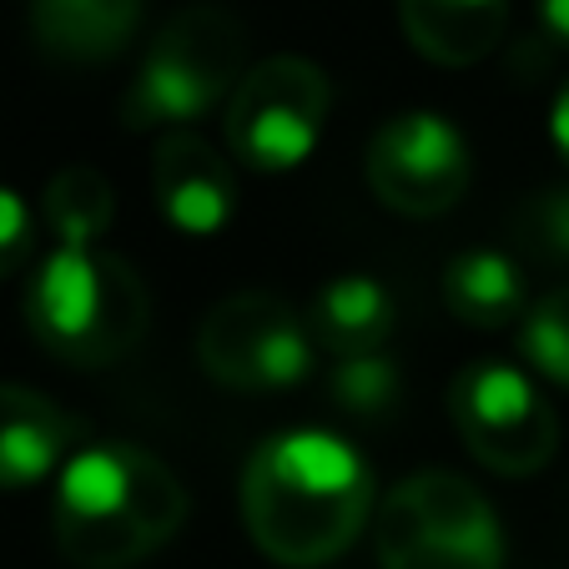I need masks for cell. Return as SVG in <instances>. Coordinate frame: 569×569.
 Listing matches in <instances>:
<instances>
[{"label": "cell", "instance_id": "6da1fadb", "mask_svg": "<svg viewBox=\"0 0 569 569\" xmlns=\"http://www.w3.org/2000/svg\"><path fill=\"white\" fill-rule=\"evenodd\" d=\"M373 509V473L353 443L322 429L272 433L242 469V519L272 565L318 569L348 555Z\"/></svg>", "mask_w": 569, "mask_h": 569}, {"label": "cell", "instance_id": "7a4b0ae2", "mask_svg": "<svg viewBox=\"0 0 569 569\" xmlns=\"http://www.w3.org/2000/svg\"><path fill=\"white\" fill-rule=\"evenodd\" d=\"M187 519V489L137 443L76 449L56 483V549L76 569H131Z\"/></svg>", "mask_w": 569, "mask_h": 569}, {"label": "cell", "instance_id": "3957f363", "mask_svg": "<svg viewBox=\"0 0 569 569\" xmlns=\"http://www.w3.org/2000/svg\"><path fill=\"white\" fill-rule=\"evenodd\" d=\"M151 318L147 282L107 248H56L26 288V328L51 358L107 368L141 343Z\"/></svg>", "mask_w": 569, "mask_h": 569}, {"label": "cell", "instance_id": "277c9868", "mask_svg": "<svg viewBox=\"0 0 569 569\" xmlns=\"http://www.w3.org/2000/svg\"><path fill=\"white\" fill-rule=\"evenodd\" d=\"M248 76V26L227 6H182L157 31L137 81L121 97V121L131 131L177 127L207 117Z\"/></svg>", "mask_w": 569, "mask_h": 569}, {"label": "cell", "instance_id": "5b68a950", "mask_svg": "<svg viewBox=\"0 0 569 569\" xmlns=\"http://www.w3.org/2000/svg\"><path fill=\"white\" fill-rule=\"evenodd\" d=\"M328 101V76L312 61L268 56L227 97V147L252 172H292L322 141Z\"/></svg>", "mask_w": 569, "mask_h": 569}, {"label": "cell", "instance_id": "8992f818", "mask_svg": "<svg viewBox=\"0 0 569 569\" xmlns=\"http://www.w3.org/2000/svg\"><path fill=\"white\" fill-rule=\"evenodd\" d=\"M449 419L463 449L505 479L539 473L559 449V419L549 398L535 388V378L499 358L459 368L449 388Z\"/></svg>", "mask_w": 569, "mask_h": 569}, {"label": "cell", "instance_id": "52a82bcc", "mask_svg": "<svg viewBox=\"0 0 569 569\" xmlns=\"http://www.w3.org/2000/svg\"><path fill=\"white\" fill-rule=\"evenodd\" d=\"M197 358L227 388L278 393L312 373V328L278 292H232L207 312Z\"/></svg>", "mask_w": 569, "mask_h": 569}, {"label": "cell", "instance_id": "ba28073f", "mask_svg": "<svg viewBox=\"0 0 569 569\" xmlns=\"http://www.w3.org/2000/svg\"><path fill=\"white\" fill-rule=\"evenodd\" d=\"M363 172L388 212L439 217L469 187V147L433 111H403L373 131Z\"/></svg>", "mask_w": 569, "mask_h": 569}, {"label": "cell", "instance_id": "9c48e42d", "mask_svg": "<svg viewBox=\"0 0 569 569\" xmlns=\"http://www.w3.org/2000/svg\"><path fill=\"white\" fill-rule=\"evenodd\" d=\"M151 197L157 212L187 237H212L237 212V172L222 151L192 131H167L151 151Z\"/></svg>", "mask_w": 569, "mask_h": 569}, {"label": "cell", "instance_id": "30bf717a", "mask_svg": "<svg viewBox=\"0 0 569 569\" xmlns=\"http://www.w3.org/2000/svg\"><path fill=\"white\" fill-rule=\"evenodd\" d=\"M81 423L46 393L0 383V489H31L46 473L66 469Z\"/></svg>", "mask_w": 569, "mask_h": 569}, {"label": "cell", "instance_id": "8fae6325", "mask_svg": "<svg viewBox=\"0 0 569 569\" xmlns=\"http://www.w3.org/2000/svg\"><path fill=\"white\" fill-rule=\"evenodd\" d=\"M398 26L433 66H479L505 41L509 0H398Z\"/></svg>", "mask_w": 569, "mask_h": 569}, {"label": "cell", "instance_id": "7c38bea8", "mask_svg": "<svg viewBox=\"0 0 569 569\" xmlns=\"http://www.w3.org/2000/svg\"><path fill=\"white\" fill-rule=\"evenodd\" d=\"M141 0H31V36L51 61L97 66L127 51Z\"/></svg>", "mask_w": 569, "mask_h": 569}, {"label": "cell", "instance_id": "4fadbf2b", "mask_svg": "<svg viewBox=\"0 0 569 569\" xmlns=\"http://www.w3.org/2000/svg\"><path fill=\"white\" fill-rule=\"evenodd\" d=\"M393 322H398L393 292L378 278H368V272H343V278L322 282L308 308L312 343H322L333 358L383 353V343L393 338Z\"/></svg>", "mask_w": 569, "mask_h": 569}, {"label": "cell", "instance_id": "5bb4252c", "mask_svg": "<svg viewBox=\"0 0 569 569\" xmlns=\"http://www.w3.org/2000/svg\"><path fill=\"white\" fill-rule=\"evenodd\" d=\"M443 302L459 322L469 328H509V322H525L529 318V288H525V272L509 252L495 248H473L459 252V258L443 268Z\"/></svg>", "mask_w": 569, "mask_h": 569}, {"label": "cell", "instance_id": "9a60e30c", "mask_svg": "<svg viewBox=\"0 0 569 569\" xmlns=\"http://www.w3.org/2000/svg\"><path fill=\"white\" fill-rule=\"evenodd\" d=\"M373 545H378V565L383 569H499L505 549H483V545H463V539L433 535L403 495H388L378 509L373 525Z\"/></svg>", "mask_w": 569, "mask_h": 569}, {"label": "cell", "instance_id": "2e32d148", "mask_svg": "<svg viewBox=\"0 0 569 569\" xmlns=\"http://www.w3.org/2000/svg\"><path fill=\"white\" fill-rule=\"evenodd\" d=\"M398 495L433 535L463 539V545H483V549H505V535H499L495 505L473 489L469 479L449 469H419L413 479L398 483Z\"/></svg>", "mask_w": 569, "mask_h": 569}, {"label": "cell", "instance_id": "e0dca14e", "mask_svg": "<svg viewBox=\"0 0 569 569\" xmlns=\"http://www.w3.org/2000/svg\"><path fill=\"white\" fill-rule=\"evenodd\" d=\"M111 217H117V197L97 167H66L46 182L41 222L51 227L56 248H97Z\"/></svg>", "mask_w": 569, "mask_h": 569}, {"label": "cell", "instance_id": "ac0fdd59", "mask_svg": "<svg viewBox=\"0 0 569 569\" xmlns=\"http://www.w3.org/2000/svg\"><path fill=\"white\" fill-rule=\"evenodd\" d=\"M328 393H333V409L348 419H388L403 393V373L388 353H363V358H338V368L328 373Z\"/></svg>", "mask_w": 569, "mask_h": 569}, {"label": "cell", "instance_id": "d6986e66", "mask_svg": "<svg viewBox=\"0 0 569 569\" xmlns=\"http://www.w3.org/2000/svg\"><path fill=\"white\" fill-rule=\"evenodd\" d=\"M519 348L545 378L569 388V288H555L529 308L519 328Z\"/></svg>", "mask_w": 569, "mask_h": 569}, {"label": "cell", "instance_id": "ffe728a7", "mask_svg": "<svg viewBox=\"0 0 569 569\" xmlns=\"http://www.w3.org/2000/svg\"><path fill=\"white\" fill-rule=\"evenodd\" d=\"M519 232H525L529 252H539V258H549V262H569V187L539 192L535 202L519 212Z\"/></svg>", "mask_w": 569, "mask_h": 569}, {"label": "cell", "instance_id": "44dd1931", "mask_svg": "<svg viewBox=\"0 0 569 569\" xmlns=\"http://www.w3.org/2000/svg\"><path fill=\"white\" fill-rule=\"evenodd\" d=\"M36 252V212L11 192L0 187V278H11L31 262Z\"/></svg>", "mask_w": 569, "mask_h": 569}, {"label": "cell", "instance_id": "7402d4cb", "mask_svg": "<svg viewBox=\"0 0 569 569\" xmlns=\"http://www.w3.org/2000/svg\"><path fill=\"white\" fill-rule=\"evenodd\" d=\"M549 137H555L559 157L569 161V81H565V87H559L555 107H549Z\"/></svg>", "mask_w": 569, "mask_h": 569}, {"label": "cell", "instance_id": "603a6c76", "mask_svg": "<svg viewBox=\"0 0 569 569\" xmlns=\"http://www.w3.org/2000/svg\"><path fill=\"white\" fill-rule=\"evenodd\" d=\"M539 21L559 46H569V0H539Z\"/></svg>", "mask_w": 569, "mask_h": 569}]
</instances>
